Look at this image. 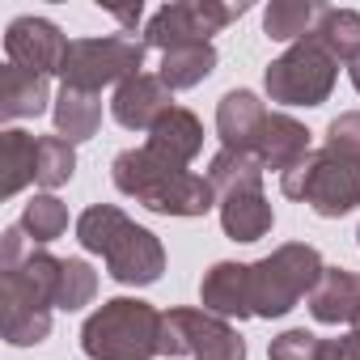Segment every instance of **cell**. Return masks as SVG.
I'll use <instances>...</instances> for the list:
<instances>
[{
    "instance_id": "1",
    "label": "cell",
    "mask_w": 360,
    "mask_h": 360,
    "mask_svg": "<svg viewBox=\"0 0 360 360\" xmlns=\"http://www.w3.org/2000/svg\"><path fill=\"white\" fill-rule=\"evenodd\" d=\"M60 271L64 259L34 246L22 225H9L0 233V326H5V343L34 347L51 335Z\"/></svg>"
},
{
    "instance_id": "2",
    "label": "cell",
    "mask_w": 360,
    "mask_h": 360,
    "mask_svg": "<svg viewBox=\"0 0 360 360\" xmlns=\"http://www.w3.org/2000/svg\"><path fill=\"white\" fill-rule=\"evenodd\" d=\"M280 191L326 221L360 208V110H343L326 123L322 148H314L297 169L280 174Z\"/></svg>"
},
{
    "instance_id": "3",
    "label": "cell",
    "mask_w": 360,
    "mask_h": 360,
    "mask_svg": "<svg viewBox=\"0 0 360 360\" xmlns=\"http://www.w3.org/2000/svg\"><path fill=\"white\" fill-rule=\"evenodd\" d=\"M217 131H221L225 148L246 153L263 169H276V174L297 169L314 153L309 127L297 123L284 110H267L259 102V94H250V89H229L221 98V106H217Z\"/></svg>"
},
{
    "instance_id": "4",
    "label": "cell",
    "mask_w": 360,
    "mask_h": 360,
    "mask_svg": "<svg viewBox=\"0 0 360 360\" xmlns=\"http://www.w3.org/2000/svg\"><path fill=\"white\" fill-rule=\"evenodd\" d=\"M110 183L136 200L140 208L157 217H204L217 204V191L204 174H191L187 165H174L157 157L153 148H123L110 161Z\"/></svg>"
},
{
    "instance_id": "5",
    "label": "cell",
    "mask_w": 360,
    "mask_h": 360,
    "mask_svg": "<svg viewBox=\"0 0 360 360\" xmlns=\"http://www.w3.org/2000/svg\"><path fill=\"white\" fill-rule=\"evenodd\" d=\"M77 242L89 255H102L110 280H119L127 288H148L165 271V250H161L157 233L136 225L115 204H89L77 217Z\"/></svg>"
},
{
    "instance_id": "6",
    "label": "cell",
    "mask_w": 360,
    "mask_h": 360,
    "mask_svg": "<svg viewBox=\"0 0 360 360\" xmlns=\"http://www.w3.org/2000/svg\"><path fill=\"white\" fill-rule=\"evenodd\" d=\"M165 314L140 297L102 301L81 326V352L89 360H148L161 352Z\"/></svg>"
},
{
    "instance_id": "7",
    "label": "cell",
    "mask_w": 360,
    "mask_h": 360,
    "mask_svg": "<svg viewBox=\"0 0 360 360\" xmlns=\"http://www.w3.org/2000/svg\"><path fill=\"white\" fill-rule=\"evenodd\" d=\"M326 263L309 242H284L259 263H246V292H250V318H284L301 305V297L314 292Z\"/></svg>"
},
{
    "instance_id": "8",
    "label": "cell",
    "mask_w": 360,
    "mask_h": 360,
    "mask_svg": "<svg viewBox=\"0 0 360 360\" xmlns=\"http://www.w3.org/2000/svg\"><path fill=\"white\" fill-rule=\"evenodd\" d=\"M335 77H339V60L314 34H305L280 60L267 64L263 85H267V98L280 106H322L335 89Z\"/></svg>"
},
{
    "instance_id": "9",
    "label": "cell",
    "mask_w": 360,
    "mask_h": 360,
    "mask_svg": "<svg viewBox=\"0 0 360 360\" xmlns=\"http://www.w3.org/2000/svg\"><path fill=\"white\" fill-rule=\"evenodd\" d=\"M144 64V43L123 39V34H106V39H72L68 56H64V89H81V94H102L106 85H123L127 77H136Z\"/></svg>"
},
{
    "instance_id": "10",
    "label": "cell",
    "mask_w": 360,
    "mask_h": 360,
    "mask_svg": "<svg viewBox=\"0 0 360 360\" xmlns=\"http://www.w3.org/2000/svg\"><path fill=\"white\" fill-rule=\"evenodd\" d=\"M161 356L178 360H246L242 335L229 326V318H217L208 309H169L161 322Z\"/></svg>"
},
{
    "instance_id": "11",
    "label": "cell",
    "mask_w": 360,
    "mask_h": 360,
    "mask_svg": "<svg viewBox=\"0 0 360 360\" xmlns=\"http://www.w3.org/2000/svg\"><path fill=\"white\" fill-rule=\"evenodd\" d=\"M246 5H217V0H178L148 18L144 26V47H157L161 56L187 43H212L229 22H238Z\"/></svg>"
},
{
    "instance_id": "12",
    "label": "cell",
    "mask_w": 360,
    "mask_h": 360,
    "mask_svg": "<svg viewBox=\"0 0 360 360\" xmlns=\"http://www.w3.org/2000/svg\"><path fill=\"white\" fill-rule=\"evenodd\" d=\"M5 56H9L13 68L51 77V72L64 68L68 39H64L60 26L47 22V18H13L9 30H5Z\"/></svg>"
},
{
    "instance_id": "13",
    "label": "cell",
    "mask_w": 360,
    "mask_h": 360,
    "mask_svg": "<svg viewBox=\"0 0 360 360\" xmlns=\"http://www.w3.org/2000/svg\"><path fill=\"white\" fill-rule=\"evenodd\" d=\"M165 110H174V89H169L161 77H153V72L127 77V81L115 89V98H110V115H115V123L127 127V131H153V123H157Z\"/></svg>"
},
{
    "instance_id": "14",
    "label": "cell",
    "mask_w": 360,
    "mask_h": 360,
    "mask_svg": "<svg viewBox=\"0 0 360 360\" xmlns=\"http://www.w3.org/2000/svg\"><path fill=\"white\" fill-rule=\"evenodd\" d=\"M314 322H326V326H360V271H347V267H326L322 280L314 284V292L305 297Z\"/></svg>"
},
{
    "instance_id": "15",
    "label": "cell",
    "mask_w": 360,
    "mask_h": 360,
    "mask_svg": "<svg viewBox=\"0 0 360 360\" xmlns=\"http://www.w3.org/2000/svg\"><path fill=\"white\" fill-rule=\"evenodd\" d=\"M217 204H221V229H225V238H233V242H259V238H267L271 225H276V212H271L263 187L225 191V195H217Z\"/></svg>"
},
{
    "instance_id": "16",
    "label": "cell",
    "mask_w": 360,
    "mask_h": 360,
    "mask_svg": "<svg viewBox=\"0 0 360 360\" xmlns=\"http://www.w3.org/2000/svg\"><path fill=\"white\" fill-rule=\"evenodd\" d=\"M144 148H153L157 157H165V161H174V165H191V161L200 157V148H204V123H200L187 106H174V110H165V115L153 123Z\"/></svg>"
},
{
    "instance_id": "17",
    "label": "cell",
    "mask_w": 360,
    "mask_h": 360,
    "mask_svg": "<svg viewBox=\"0 0 360 360\" xmlns=\"http://www.w3.org/2000/svg\"><path fill=\"white\" fill-rule=\"evenodd\" d=\"M200 305L217 318H250L246 292V263H212L200 280Z\"/></svg>"
},
{
    "instance_id": "18",
    "label": "cell",
    "mask_w": 360,
    "mask_h": 360,
    "mask_svg": "<svg viewBox=\"0 0 360 360\" xmlns=\"http://www.w3.org/2000/svg\"><path fill=\"white\" fill-rule=\"evenodd\" d=\"M47 102H51L47 77L13 68V64L0 68V119H34L47 110Z\"/></svg>"
},
{
    "instance_id": "19",
    "label": "cell",
    "mask_w": 360,
    "mask_h": 360,
    "mask_svg": "<svg viewBox=\"0 0 360 360\" xmlns=\"http://www.w3.org/2000/svg\"><path fill=\"white\" fill-rule=\"evenodd\" d=\"M56 136L81 144V140H94L98 127H102V98L98 94H81V89H60L56 94Z\"/></svg>"
},
{
    "instance_id": "20",
    "label": "cell",
    "mask_w": 360,
    "mask_h": 360,
    "mask_svg": "<svg viewBox=\"0 0 360 360\" xmlns=\"http://www.w3.org/2000/svg\"><path fill=\"white\" fill-rule=\"evenodd\" d=\"M34 165H39V140L30 131H22V127L0 131V169H5L0 195L13 200L26 183H34Z\"/></svg>"
},
{
    "instance_id": "21",
    "label": "cell",
    "mask_w": 360,
    "mask_h": 360,
    "mask_svg": "<svg viewBox=\"0 0 360 360\" xmlns=\"http://www.w3.org/2000/svg\"><path fill=\"white\" fill-rule=\"evenodd\" d=\"M217 68V47L212 43H187V47H174L161 56V81L178 94V89H195L200 81H208Z\"/></svg>"
},
{
    "instance_id": "22",
    "label": "cell",
    "mask_w": 360,
    "mask_h": 360,
    "mask_svg": "<svg viewBox=\"0 0 360 360\" xmlns=\"http://www.w3.org/2000/svg\"><path fill=\"white\" fill-rule=\"evenodd\" d=\"M309 34H314L339 64L360 60V13H356V9H326V5H322V13H318V22H314Z\"/></svg>"
},
{
    "instance_id": "23",
    "label": "cell",
    "mask_w": 360,
    "mask_h": 360,
    "mask_svg": "<svg viewBox=\"0 0 360 360\" xmlns=\"http://www.w3.org/2000/svg\"><path fill=\"white\" fill-rule=\"evenodd\" d=\"M318 13L322 5H314V0H271L263 9V34L276 43H301L314 30Z\"/></svg>"
},
{
    "instance_id": "24",
    "label": "cell",
    "mask_w": 360,
    "mask_h": 360,
    "mask_svg": "<svg viewBox=\"0 0 360 360\" xmlns=\"http://www.w3.org/2000/svg\"><path fill=\"white\" fill-rule=\"evenodd\" d=\"M77 174V144L64 136H39V165H34V183L56 191Z\"/></svg>"
},
{
    "instance_id": "25",
    "label": "cell",
    "mask_w": 360,
    "mask_h": 360,
    "mask_svg": "<svg viewBox=\"0 0 360 360\" xmlns=\"http://www.w3.org/2000/svg\"><path fill=\"white\" fill-rule=\"evenodd\" d=\"M18 225L26 229V238H30L34 246H47V242L64 238V229H68V208H64L56 195H34V200L26 204V212H22Z\"/></svg>"
},
{
    "instance_id": "26",
    "label": "cell",
    "mask_w": 360,
    "mask_h": 360,
    "mask_svg": "<svg viewBox=\"0 0 360 360\" xmlns=\"http://www.w3.org/2000/svg\"><path fill=\"white\" fill-rule=\"evenodd\" d=\"M98 292V271L85 263V259H64V271H60V292H56V309H81L89 305Z\"/></svg>"
},
{
    "instance_id": "27",
    "label": "cell",
    "mask_w": 360,
    "mask_h": 360,
    "mask_svg": "<svg viewBox=\"0 0 360 360\" xmlns=\"http://www.w3.org/2000/svg\"><path fill=\"white\" fill-rule=\"evenodd\" d=\"M267 356L271 360H322V339L314 330H305V326H292V330L271 339Z\"/></svg>"
},
{
    "instance_id": "28",
    "label": "cell",
    "mask_w": 360,
    "mask_h": 360,
    "mask_svg": "<svg viewBox=\"0 0 360 360\" xmlns=\"http://www.w3.org/2000/svg\"><path fill=\"white\" fill-rule=\"evenodd\" d=\"M322 360H360V326L343 339H322Z\"/></svg>"
},
{
    "instance_id": "29",
    "label": "cell",
    "mask_w": 360,
    "mask_h": 360,
    "mask_svg": "<svg viewBox=\"0 0 360 360\" xmlns=\"http://www.w3.org/2000/svg\"><path fill=\"white\" fill-rule=\"evenodd\" d=\"M106 13H110V18H115L123 30H131V26L140 22V0H136V5H127V9H106Z\"/></svg>"
},
{
    "instance_id": "30",
    "label": "cell",
    "mask_w": 360,
    "mask_h": 360,
    "mask_svg": "<svg viewBox=\"0 0 360 360\" xmlns=\"http://www.w3.org/2000/svg\"><path fill=\"white\" fill-rule=\"evenodd\" d=\"M347 77H352V85H356V94H360V60L347 64Z\"/></svg>"
},
{
    "instance_id": "31",
    "label": "cell",
    "mask_w": 360,
    "mask_h": 360,
    "mask_svg": "<svg viewBox=\"0 0 360 360\" xmlns=\"http://www.w3.org/2000/svg\"><path fill=\"white\" fill-rule=\"evenodd\" d=\"M356 242H360V229H356Z\"/></svg>"
}]
</instances>
